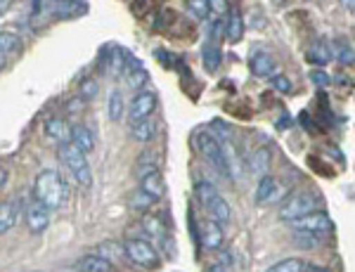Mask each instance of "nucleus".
I'll use <instances>...</instances> for the list:
<instances>
[{"label": "nucleus", "mask_w": 355, "mask_h": 272, "mask_svg": "<svg viewBox=\"0 0 355 272\" xmlns=\"http://www.w3.org/2000/svg\"><path fill=\"white\" fill-rule=\"evenodd\" d=\"M33 199L45 203L48 208H62L69 201V185L57 171L45 168L33 180Z\"/></svg>", "instance_id": "nucleus-1"}, {"label": "nucleus", "mask_w": 355, "mask_h": 272, "mask_svg": "<svg viewBox=\"0 0 355 272\" xmlns=\"http://www.w3.org/2000/svg\"><path fill=\"white\" fill-rule=\"evenodd\" d=\"M320 203H322V199L315 192H294L284 203H280L277 215L284 223H291V220L306 218V215L315 213L320 208Z\"/></svg>", "instance_id": "nucleus-2"}, {"label": "nucleus", "mask_w": 355, "mask_h": 272, "mask_svg": "<svg viewBox=\"0 0 355 272\" xmlns=\"http://www.w3.org/2000/svg\"><path fill=\"white\" fill-rule=\"evenodd\" d=\"M57 154L62 158V163L66 166L69 175H74V180L81 187H90L93 185V171H90L88 156L83 154L78 147H74L71 143H64L57 147Z\"/></svg>", "instance_id": "nucleus-3"}, {"label": "nucleus", "mask_w": 355, "mask_h": 272, "mask_svg": "<svg viewBox=\"0 0 355 272\" xmlns=\"http://www.w3.org/2000/svg\"><path fill=\"white\" fill-rule=\"evenodd\" d=\"M194 192H197V199H199V203L204 206V211L211 215L213 220H218L221 225L230 223V218H233L230 203L218 194L216 187H213L211 183H206V180H201V183H197Z\"/></svg>", "instance_id": "nucleus-4"}, {"label": "nucleus", "mask_w": 355, "mask_h": 272, "mask_svg": "<svg viewBox=\"0 0 355 272\" xmlns=\"http://www.w3.org/2000/svg\"><path fill=\"white\" fill-rule=\"evenodd\" d=\"M194 143H197V149H199V154L204 156V161L213 168V171L221 173L223 178H233V173H230V166H228V156H225V149H223L221 140L213 138V135H208V133H199Z\"/></svg>", "instance_id": "nucleus-5"}, {"label": "nucleus", "mask_w": 355, "mask_h": 272, "mask_svg": "<svg viewBox=\"0 0 355 272\" xmlns=\"http://www.w3.org/2000/svg\"><path fill=\"white\" fill-rule=\"evenodd\" d=\"M289 228L294 235H311V237H327L331 235V230H334V223H331V218L327 213H320L315 211L311 215H306V218H298V220H291Z\"/></svg>", "instance_id": "nucleus-6"}, {"label": "nucleus", "mask_w": 355, "mask_h": 272, "mask_svg": "<svg viewBox=\"0 0 355 272\" xmlns=\"http://www.w3.org/2000/svg\"><path fill=\"white\" fill-rule=\"evenodd\" d=\"M123 244H126V253L133 265H140V268L159 265V251L147 239H126Z\"/></svg>", "instance_id": "nucleus-7"}, {"label": "nucleus", "mask_w": 355, "mask_h": 272, "mask_svg": "<svg viewBox=\"0 0 355 272\" xmlns=\"http://www.w3.org/2000/svg\"><path fill=\"white\" fill-rule=\"evenodd\" d=\"M128 60H131V55L126 53L123 48H118V45H109V48L102 53V71L107 73V76L111 78H118L123 76V71H126V64Z\"/></svg>", "instance_id": "nucleus-8"}, {"label": "nucleus", "mask_w": 355, "mask_h": 272, "mask_svg": "<svg viewBox=\"0 0 355 272\" xmlns=\"http://www.w3.org/2000/svg\"><path fill=\"white\" fill-rule=\"evenodd\" d=\"M50 211H53V208H48L45 203L33 199L29 206L24 208V218H26V228H29V232H33V235H41V232L48 230Z\"/></svg>", "instance_id": "nucleus-9"}, {"label": "nucleus", "mask_w": 355, "mask_h": 272, "mask_svg": "<svg viewBox=\"0 0 355 272\" xmlns=\"http://www.w3.org/2000/svg\"><path fill=\"white\" fill-rule=\"evenodd\" d=\"M154 109H156V93H152V90H143V93H138L131 102V109H128L131 123H138V121L149 118Z\"/></svg>", "instance_id": "nucleus-10"}, {"label": "nucleus", "mask_w": 355, "mask_h": 272, "mask_svg": "<svg viewBox=\"0 0 355 272\" xmlns=\"http://www.w3.org/2000/svg\"><path fill=\"white\" fill-rule=\"evenodd\" d=\"M199 242L201 246L206 248V251H218V248L223 246V228L218 220H204V223L199 225Z\"/></svg>", "instance_id": "nucleus-11"}, {"label": "nucleus", "mask_w": 355, "mask_h": 272, "mask_svg": "<svg viewBox=\"0 0 355 272\" xmlns=\"http://www.w3.org/2000/svg\"><path fill=\"white\" fill-rule=\"evenodd\" d=\"M280 183L277 178H273V175H263V178H258V187H256V197H253V201L258 203V206H268V203H273L275 199L280 197Z\"/></svg>", "instance_id": "nucleus-12"}, {"label": "nucleus", "mask_w": 355, "mask_h": 272, "mask_svg": "<svg viewBox=\"0 0 355 272\" xmlns=\"http://www.w3.org/2000/svg\"><path fill=\"white\" fill-rule=\"evenodd\" d=\"M147 69L143 66V62L138 57H131L126 64V71H123V81H126V86L131 90H140L147 83Z\"/></svg>", "instance_id": "nucleus-13"}, {"label": "nucleus", "mask_w": 355, "mask_h": 272, "mask_svg": "<svg viewBox=\"0 0 355 272\" xmlns=\"http://www.w3.org/2000/svg\"><path fill=\"white\" fill-rule=\"evenodd\" d=\"M251 71L256 73V76H275V69H277V62H275L273 55L263 53V50H258V53L251 55Z\"/></svg>", "instance_id": "nucleus-14"}, {"label": "nucleus", "mask_w": 355, "mask_h": 272, "mask_svg": "<svg viewBox=\"0 0 355 272\" xmlns=\"http://www.w3.org/2000/svg\"><path fill=\"white\" fill-rule=\"evenodd\" d=\"M246 166H249V171L253 175H258V178L268 175V168H270V149L268 147H258V149H253L251 156L246 158Z\"/></svg>", "instance_id": "nucleus-15"}, {"label": "nucleus", "mask_w": 355, "mask_h": 272, "mask_svg": "<svg viewBox=\"0 0 355 272\" xmlns=\"http://www.w3.org/2000/svg\"><path fill=\"white\" fill-rule=\"evenodd\" d=\"M95 251H98V256L109 260L111 265L121 263V260H131L126 253V244H118V242H102V244H98Z\"/></svg>", "instance_id": "nucleus-16"}, {"label": "nucleus", "mask_w": 355, "mask_h": 272, "mask_svg": "<svg viewBox=\"0 0 355 272\" xmlns=\"http://www.w3.org/2000/svg\"><path fill=\"white\" fill-rule=\"evenodd\" d=\"M45 135L53 138V140H57L60 145L71 143V128L66 126V121H62V118H57V116H53V118L45 121Z\"/></svg>", "instance_id": "nucleus-17"}, {"label": "nucleus", "mask_w": 355, "mask_h": 272, "mask_svg": "<svg viewBox=\"0 0 355 272\" xmlns=\"http://www.w3.org/2000/svg\"><path fill=\"white\" fill-rule=\"evenodd\" d=\"M71 145L78 147L83 154H90L95 149V138L93 130L86 126H71Z\"/></svg>", "instance_id": "nucleus-18"}, {"label": "nucleus", "mask_w": 355, "mask_h": 272, "mask_svg": "<svg viewBox=\"0 0 355 272\" xmlns=\"http://www.w3.org/2000/svg\"><path fill=\"white\" fill-rule=\"evenodd\" d=\"M76 270L78 272H111L114 270V265H111L107 258L98 256V253H90V256H83L81 260H78Z\"/></svg>", "instance_id": "nucleus-19"}, {"label": "nucleus", "mask_w": 355, "mask_h": 272, "mask_svg": "<svg viewBox=\"0 0 355 272\" xmlns=\"http://www.w3.org/2000/svg\"><path fill=\"white\" fill-rule=\"evenodd\" d=\"M201 60H204V66H206V71H216L218 66H221V60H223V55H221V48H218V43H213V41H208L204 43V48H201Z\"/></svg>", "instance_id": "nucleus-20"}, {"label": "nucleus", "mask_w": 355, "mask_h": 272, "mask_svg": "<svg viewBox=\"0 0 355 272\" xmlns=\"http://www.w3.org/2000/svg\"><path fill=\"white\" fill-rule=\"evenodd\" d=\"M140 187H143L145 192H149L154 199H161L163 197V180H161V171H152L147 175H143L140 178Z\"/></svg>", "instance_id": "nucleus-21"}, {"label": "nucleus", "mask_w": 355, "mask_h": 272, "mask_svg": "<svg viewBox=\"0 0 355 272\" xmlns=\"http://www.w3.org/2000/svg\"><path fill=\"white\" fill-rule=\"evenodd\" d=\"M242 36H244V19H242L239 12H230L228 26H225V38H228V43H239Z\"/></svg>", "instance_id": "nucleus-22"}, {"label": "nucleus", "mask_w": 355, "mask_h": 272, "mask_svg": "<svg viewBox=\"0 0 355 272\" xmlns=\"http://www.w3.org/2000/svg\"><path fill=\"white\" fill-rule=\"evenodd\" d=\"M154 133H156V128L149 118L138 121V123H131V138L135 140V143H149V140L154 138Z\"/></svg>", "instance_id": "nucleus-23"}, {"label": "nucleus", "mask_w": 355, "mask_h": 272, "mask_svg": "<svg viewBox=\"0 0 355 272\" xmlns=\"http://www.w3.org/2000/svg\"><path fill=\"white\" fill-rule=\"evenodd\" d=\"M15 53H19V38L5 31L3 36H0V60H3V66L8 64Z\"/></svg>", "instance_id": "nucleus-24"}, {"label": "nucleus", "mask_w": 355, "mask_h": 272, "mask_svg": "<svg viewBox=\"0 0 355 272\" xmlns=\"http://www.w3.org/2000/svg\"><path fill=\"white\" fill-rule=\"evenodd\" d=\"M308 57H311V62H315V64L325 66V64H329V62H331L334 53H331V45L318 41V43H313L311 50H308Z\"/></svg>", "instance_id": "nucleus-25"}, {"label": "nucleus", "mask_w": 355, "mask_h": 272, "mask_svg": "<svg viewBox=\"0 0 355 272\" xmlns=\"http://www.w3.org/2000/svg\"><path fill=\"white\" fill-rule=\"evenodd\" d=\"M15 223H17V203L3 201V206H0V232L8 235L15 228Z\"/></svg>", "instance_id": "nucleus-26"}, {"label": "nucleus", "mask_w": 355, "mask_h": 272, "mask_svg": "<svg viewBox=\"0 0 355 272\" xmlns=\"http://www.w3.org/2000/svg\"><path fill=\"white\" fill-rule=\"evenodd\" d=\"M135 171H138V178H143V175H147L152 171H159V156L154 152H143L138 163H135Z\"/></svg>", "instance_id": "nucleus-27"}, {"label": "nucleus", "mask_w": 355, "mask_h": 272, "mask_svg": "<svg viewBox=\"0 0 355 272\" xmlns=\"http://www.w3.org/2000/svg\"><path fill=\"white\" fill-rule=\"evenodd\" d=\"M331 53H334V60L341 62V64H355V50L348 43L334 41L331 43Z\"/></svg>", "instance_id": "nucleus-28"}, {"label": "nucleus", "mask_w": 355, "mask_h": 272, "mask_svg": "<svg viewBox=\"0 0 355 272\" xmlns=\"http://www.w3.org/2000/svg\"><path fill=\"white\" fill-rule=\"evenodd\" d=\"M156 201L159 199H154V197H152L149 192H145L143 187L131 194V208H135V211H147V208L154 206Z\"/></svg>", "instance_id": "nucleus-29"}, {"label": "nucleus", "mask_w": 355, "mask_h": 272, "mask_svg": "<svg viewBox=\"0 0 355 272\" xmlns=\"http://www.w3.org/2000/svg\"><path fill=\"white\" fill-rule=\"evenodd\" d=\"M266 272H306V263L301 258H284L280 263L270 265Z\"/></svg>", "instance_id": "nucleus-30"}, {"label": "nucleus", "mask_w": 355, "mask_h": 272, "mask_svg": "<svg viewBox=\"0 0 355 272\" xmlns=\"http://www.w3.org/2000/svg\"><path fill=\"white\" fill-rule=\"evenodd\" d=\"M109 118H111V121H121V118H123V95H121V90H111V93H109Z\"/></svg>", "instance_id": "nucleus-31"}, {"label": "nucleus", "mask_w": 355, "mask_h": 272, "mask_svg": "<svg viewBox=\"0 0 355 272\" xmlns=\"http://www.w3.org/2000/svg\"><path fill=\"white\" fill-rule=\"evenodd\" d=\"M190 12H192L194 19H208L213 15L211 0H190Z\"/></svg>", "instance_id": "nucleus-32"}, {"label": "nucleus", "mask_w": 355, "mask_h": 272, "mask_svg": "<svg viewBox=\"0 0 355 272\" xmlns=\"http://www.w3.org/2000/svg\"><path fill=\"white\" fill-rule=\"evenodd\" d=\"M270 83H273V88L277 90V93H291L294 86H291V81L286 76H282V73H275V76H270Z\"/></svg>", "instance_id": "nucleus-33"}, {"label": "nucleus", "mask_w": 355, "mask_h": 272, "mask_svg": "<svg viewBox=\"0 0 355 272\" xmlns=\"http://www.w3.org/2000/svg\"><path fill=\"white\" fill-rule=\"evenodd\" d=\"M294 242L298 246H306V248H318L325 244L322 237H311V235H294Z\"/></svg>", "instance_id": "nucleus-34"}, {"label": "nucleus", "mask_w": 355, "mask_h": 272, "mask_svg": "<svg viewBox=\"0 0 355 272\" xmlns=\"http://www.w3.org/2000/svg\"><path fill=\"white\" fill-rule=\"evenodd\" d=\"M311 81L315 83V86L325 88V86H329V83H331V78L327 76L325 71H320V69H313V71H311Z\"/></svg>", "instance_id": "nucleus-35"}, {"label": "nucleus", "mask_w": 355, "mask_h": 272, "mask_svg": "<svg viewBox=\"0 0 355 272\" xmlns=\"http://www.w3.org/2000/svg\"><path fill=\"white\" fill-rule=\"evenodd\" d=\"M81 93H83V98H86V100H93L95 95H98V83L90 81V78H88V81L81 86Z\"/></svg>", "instance_id": "nucleus-36"}, {"label": "nucleus", "mask_w": 355, "mask_h": 272, "mask_svg": "<svg viewBox=\"0 0 355 272\" xmlns=\"http://www.w3.org/2000/svg\"><path fill=\"white\" fill-rule=\"evenodd\" d=\"M211 5H213V12L216 15H225L228 12V0H211Z\"/></svg>", "instance_id": "nucleus-37"}, {"label": "nucleus", "mask_w": 355, "mask_h": 272, "mask_svg": "<svg viewBox=\"0 0 355 272\" xmlns=\"http://www.w3.org/2000/svg\"><path fill=\"white\" fill-rule=\"evenodd\" d=\"M0 187H3V190H5V187H8V168H0Z\"/></svg>", "instance_id": "nucleus-38"}, {"label": "nucleus", "mask_w": 355, "mask_h": 272, "mask_svg": "<svg viewBox=\"0 0 355 272\" xmlns=\"http://www.w3.org/2000/svg\"><path fill=\"white\" fill-rule=\"evenodd\" d=\"M341 3V8H346V10H351V12H355V0H339Z\"/></svg>", "instance_id": "nucleus-39"}, {"label": "nucleus", "mask_w": 355, "mask_h": 272, "mask_svg": "<svg viewBox=\"0 0 355 272\" xmlns=\"http://www.w3.org/2000/svg\"><path fill=\"white\" fill-rule=\"evenodd\" d=\"M306 272H331V270L320 268V265H306Z\"/></svg>", "instance_id": "nucleus-40"}, {"label": "nucleus", "mask_w": 355, "mask_h": 272, "mask_svg": "<svg viewBox=\"0 0 355 272\" xmlns=\"http://www.w3.org/2000/svg\"><path fill=\"white\" fill-rule=\"evenodd\" d=\"M208 272H225L223 265H213V268H208Z\"/></svg>", "instance_id": "nucleus-41"}, {"label": "nucleus", "mask_w": 355, "mask_h": 272, "mask_svg": "<svg viewBox=\"0 0 355 272\" xmlns=\"http://www.w3.org/2000/svg\"><path fill=\"white\" fill-rule=\"evenodd\" d=\"M138 3H140V0H138Z\"/></svg>", "instance_id": "nucleus-42"}]
</instances>
